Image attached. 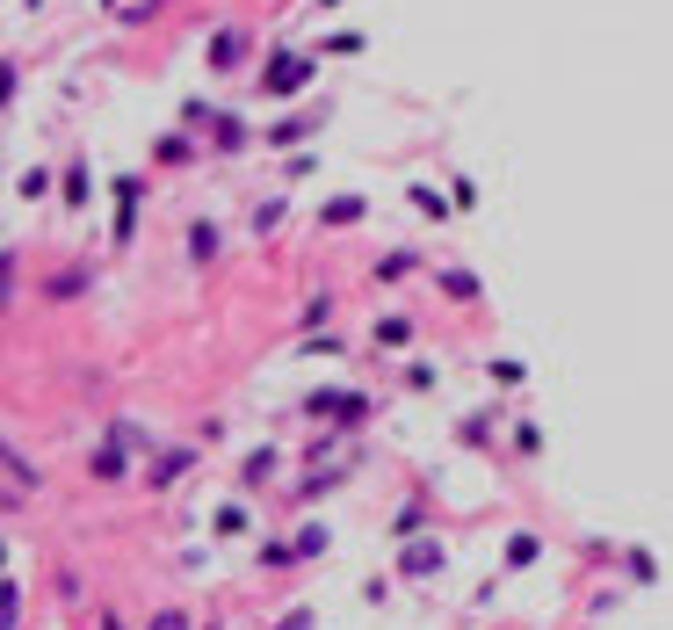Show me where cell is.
I'll return each instance as SVG.
<instances>
[{
  "label": "cell",
  "mask_w": 673,
  "mask_h": 630,
  "mask_svg": "<svg viewBox=\"0 0 673 630\" xmlns=\"http://www.w3.org/2000/svg\"><path fill=\"white\" fill-rule=\"evenodd\" d=\"M312 73H319V58H304V51H275L268 58V73L254 80L261 95H297V87H312Z\"/></svg>",
  "instance_id": "1"
},
{
  "label": "cell",
  "mask_w": 673,
  "mask_h": 630,
  "mask_svg": "<svg viewBox=\"0 0 673 630\" xmlns=\"http://www.w3.org/2000/svg\"><path fill=\"white\" fill-rule=\"evenodd\" d=\"M304 413H326V420H348V428H355V420L370 413V399H355V392H312Z\"/></svg>",
  "instance_id": "2"
},
{
  "label": "cell",
  "mask_w": 673,
  "mask_h": 630,
  "mask_svg": "<svg viewBox=\"0 0 673 630\" xmlns=\"http://www.w3.org/2000/svg\"><path fill=\"white\" fill-rule=\"evenodd\" d=\"M138 232V174H116V239Z\"/></svg>",
  "instance_id": "3"
},
{
  "label": "cell",
  "mask_w": 673,
  "mask_h": 630,
  "mask_svg": "<svg viewBox=\"0 0 673 630\" xmlns=\"http://www.w3.org/2000/svg\"><path fill=\"white\" fill-rule=\"evenodd\" d=\"M239 58H247V37H239V29H218V37H210V73H239Z\"/></svg>",
  "instance_id": "4"
},
{
  "label": "cell",
  "mask_w": 673,
  "mask_h": 630,
  "mask_svg": "<svg viewBox=\"0 0 673 630\" xmlns=\"http://www.w3.org/2000/svg\"><path fill=\"white\" fill-rule=\"evenodd\" d=\"M124 449H131L124 435H109V449H95V457H87V471H95V478H102V486H116V478H124V471H131V464H124Z\"/></svg>",
  "instance_id": "5"
},
{
  "label": "cell",
  "mask_w": 673,
  "mask_h": 630,
  "mask_svg": "<svg viewBox=\"0 0 673 630\" xmlns=\"http://www.w3.org/2000/svg\"><path fill=\"white\" fill-rule=\"evenodd\" d=\"M210 138H218V153H239V145H247V124H239V116H218L210 109V124H203Z\"/></svg>",
  "instance_id": "6"
},
{
  "label": "cell",
  "mask_w": 673,
  "mask_h": 630,
  "mask_svg": "<svg viewBox=\"0 0 673 630\" xmlns=\"http://www.w3.org/2000/svg\"><path fill=\"white\" fill-rule=\"evenodd\" d=\"M58 196H66V210H80L87 196H95V174H87V160H73V167H66V189H58Z\"/></svg>",
  "instance_id": "7"
},
{
  "label": "cell",
  "mask_w": 673,
  "mask_h": 630,
  "mask_svg": "<svg viewBox=\"0 0 673 630\" xmlns=\"http://www.w3.org/2000/svg\"><path fill=\"white\" fill-rule=\"evenodd\" d=\"M189 261H196V268L218 261V225H189Z\"/></svg>",
  "instance_id": "8"
},
{
  "label": "cell",
  "mask_w": 673,
  "mask_h": 630,
  "mask_svg": "<svg viewBox=\"0 0 673 630\" xmlns=\"http://www.w3.org/2000/svg\"><path fill=\"white\" fill-rule=\"evenodd\" d=\"M406 573H442V544H406Z\"/></svg>",
  "instance_id": "9"
},
{
  "label": "cell",
  "mask_w": 673,
  "mask_h": 630,
  "mask_svg": "<svg viewBox=\"0 0 673 630\" xmlns=\"http://www.w3.org/2000/svg\"><path fill=\"white\" fill-rule=\"evenodd\" d=\"M304 138H312V116H283V124L268 131V145H304Z\"/></svg>",
  "instance_id": "10"
},
{
  "label": "cell",
  "mask_w": 673,
  "mask_h": 630,
  "mask_svg": "<svg viewBox=\"0 0 673 630\" xmlns=\"http://www.w3.org/2000/svg\"><path fill=\"white\" fill-rule=\"evenodd\" d=\"M442 290L456 297V305H471V297H478V276H471V268H449V276H442Z\"/></svg>",
  "instance_id": "11"
},
{
  "label": "cell",
  "mask_w": 673,
  "mask_h": 630,
  "mask_svg": "<svg viewBox=\"0 0 673 630\" xmlns=\"http://www.w3.org/2000/svg\"><path fill=\"white\" fill-rule=\"evenodd\" d=\"M362 210H370V203H362V196H333V203H326V225H355Z\"/></svg>",
  "instance_id": "12"
},
{
  "label": "cell",
  "mask_w": 673,
  "mask_h": 630,
  "mask_svg": "<svg viewBox=\"0 0 673 630\" xmlns=\"http://www.w3.org/2000/svg\"><path fill=\"white\" fill-rule=\"evenodd\" d=\"M15 623H22V587L0 580V630H15Z\"/></svg>",
  "instance_id": "13"
},
{
  "label": "cell",
  "mask_w": 673,
  "mask_h": 630,
  "mask_svg": "<svg viewBox=\"0 0 673 630\" xmlns=\"http://www.w3.org/2000/svg\"><path fill=\"white\" fill-rule=\"evenodd\" d=\"M181 471H189V449H174V457H160V471H152V486H174Z\"/></svg>",
  "instance_id": "14"
},
{
  "label": "cell",
  "mask_w": 673,
  "mask_h": 630,
  "mask_svg": "<svg viewBox=\"0 0 673 630\" xmlns=\"http://www.w3.org/2000/svg\"><path fill=\"white\" fill-rule=\"evenodd\" d=\"M268 471H275V449H254V457H247V471H239V478H247V486H261Z\"/></svg>",
  "instance_id": "15"
},
{
  "label": "cell",
  "mask_w": 673,
  "mask_h": 630,
  "mask_svg": "<svg viewBox=\"0 0 673 630\" xmlns=\"http://www.w3.org/2000/svg\"><path fill=\"white\" fill-rule=\"evenodd\" d=\"M218 536H247V507H218Z\"/></svg>",
  "instance_id": "16"
},
{
  "label": "cell",
  "mask_w": 673,
  "mask_h": 630,
  "mask_svg": "<svg viewBox=\"0 0 673 630\" xmlns=\"http://www.w3.org/2000/svg\"><path fill=\"white\" fill-rule=\"evenodd\" d=\"M290 551H297V558H319V551H326V529L312 522V529H304V536H297V544H290Z\"/></svg>",
  "instance_id": "17"
},
{
  "label": "cell",
  "mask_w": 673,
  "mask_h": 630,
  "mask_svg": "<svg viewBox=\"0 0 673 630\" xmlns=\"http://www.w3.org/2000/svg\"><path fill=\"white\" fill-rule=\"evenodd\" d=\"M536 551H543L536 536H514V544H507V565H536Z\"/></svg>",
  "instance_id": "18"
},
{
  "label": "cell",
  "mask_w": 673,
  "mask_h": 630,
  "mask_svg": "<svg viewBox=\"0 0 673 630\" xmlns=\"http://www.w3.org/2000/svg\"><path fill=\"white\" fill-rule=\"evenodd\" d=\"M15 102V58H0V109Z\"/></svg>",
  "instance_id": "19"
},
{
  "label": "cell",
  "mask_w": 673,
  "mask_h": 630,
  "mask_svg": "<svg viewBox=\"0 0 673 630\" xmlns=\"http://www.w3.org/2000/svg\"><path fill=\"white\" fill-rule=\"evenodd\" d=\"M312 623H319L312 609H290V616H283V623H275V630H312Z\"/></svg>",
  "instance_id": "20"
},
{
  "label": "cell",
  "mask_w": 673,
  "mask_h": 630,
  "mask_svg": "<svg viewBox=\"0 0 673 630\" xmlns=\"http://www.w3.org/2000/svg\"><path fill=\"white\" fill-rule=\"evenodd\" d=\"M152 630H189V616H181V609H160V616H152Z\"/></svg>",
  "instance_id": "21"
},
{
  "label": "cell",
  "mask_w": 673,
  "mask_h": 630,
  "mask_svg": "<svg viewBox=\"0 0 673 630\" xmlns=\"http://www.w3.org/2000/svg\"><path fill=\"white\" fill-rule=\"evenodd\" d=\"M8 290H15V254H0V305H8Z\"/></svg>",
  "instance_id": "22"
},
{
  "label": "cell",
  "mask_w": 673,
  "mask_h": 630,
  "mask_svg": "<svg viewBox=\"0 0 673 630\" xmlns=\"http://www.w3.org/2000/svg\"><path fill=\"white\" fill-rule=\"evenodd\" d=\"M109 630H124V623H116V616H109Z\"/></svg>",
  "instance_id": "23"
}]
</instances>
